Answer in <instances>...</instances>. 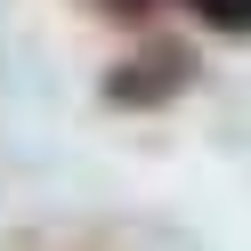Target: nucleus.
Segmentation results:
<instances>
[{"mask_svg": "<svg viewBox=\"0 0 251 251\" xmlns=\"http://www.w3.org/2000/svg\"><path fill=\"white\" fill-rule=\"evenodd\" d=\"M186 17H202L211 33H243L251 41V0H178Z\"/></svg>", "mask_w": 251, "mask_h": 251, "instance_id": "2", "label": "nucleus"}, {"mask_svg": "<svg viewBox=\"0 0 251 251\" xmlns=\"http://www.w3.org/2000/svg\"><path fill=\"white\" fill-rule=\"evenodd\" d=\"M186 81H195V57H186L178 41H154L146 57H130V65L105 73V98L114 105H162V98H178Z\"/></svg>", "mask_w": 251, "mask_h": 251, "instance_id": "1", "label": "nucleus"}, {"mask_svg": "<svg viewBox=\"0 0 251 251\" xmlns=\"http://www.w3.org/2000/svg\"><path fill=\"white\" fill-rule=\"evenodd\" d=\"M89 8H98V17H114V25H138L154 0H89Z\"/></svg>", "mask_w": 251, "mask_h": 251, "instance_id": "3", "label": "nucleus"}]
</instances>
